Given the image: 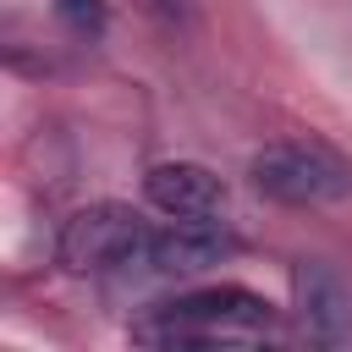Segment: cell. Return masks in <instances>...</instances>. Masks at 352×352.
Here are the masks:
<instances>
[{
  "instance_id": "6",
  "label": "cell",
  "mask_w": 352,
  "mask_h": 352,
  "mask_svg": "<svg viewBox=\"0 0 352 352\" xmlns=\"http://www.w3.org/2000/svg\"><path fill=\"white\" fill-rule=\"evenodd\" d=\"M292 292H297V324H302L308 341L336 346V341L352 336V292L330 264L302 258L297 275H292Z\"/></svg>"
},
{
  "instance_id": "1",
  "label": "cell",
  "mask_w": 352,
  "mask_h": 352,
  "mask_svg": "<svg viewBox=\"0 0 352 352\" xmlns=\"http://www.w3.org/2000/svg\"><path fill=\"white\" fill-rule=\"evenodd\" d=\"M275 330V308L248 286H198L154 302L132 319L138 346H220V341H264Z\"/></svg>"
},
{
  "instance_id": "2",
  "label": "cell",
  "mask_w": 352,
  "mask_h": 352,
  "mask_svg": "<svg viewBox=\"0 0 352 352\" xmlns=\"http://www.w3.org/2000/svg\"><path fill=\"white\" fill-rule=\"evenodd\" d=\"M253 187L286 209L341 204L352 192V165L324 143H270L253 154Z\"/></svg>"
},
{
  "instance_id": "7",
  "label": "cell",
  "mask_w": 352,
  "mask_h": 352,
  "mask_svg": "<svg viewBox=\"0 0 352 352\" xmlns=\"http://www.w3.org/2000/svg\"><path fill=\"white\" fill-rule=\"evenodd\" d=\"M55 16H60L66 33H77V38H99L104 22H110V6H104V0H55Z\"/></svg>"
},
{
  "instance_id": "3",
  "label": "cell",
  "mask_w": 352,
  "mask_h": 352,
  "mask_svg": "<svg viewBox=\"0 0 352 352\" xmlns=\"http://www.w3.org/2000/svg\"><path fill=\"white\" fill-rule=\"evenodd\" d=\"M148 236L154 226L126 209V204H94V209H77L66 226H60V264L72 275H104V270H143V253H148Z\"/></svg>"
},
{
  "instance_id": "4",
  "label": "cell",
  "mask_w": 352,
  "mask_h": 352,
  "mask_svg": "<svg viewBox=\"0 0 352 352\" xmlns=\"http://www.w3.org/2000/svg\"><path fill=\"white\" fill-rule=\"evenodd\" d=\"M143 198L170 220H220L226 214V182L198 160H165L148 165Z\"/></svg>"
},
{
  "instance_id": "5",
  "label": "cell",
  "mask_w": 352,
  "mask_h": 352,
  "mask_svg": "<svg viewBox=\"0 0 352 352\" xmlns=\"http://www.w3.org/2000/svg\"><path fill=\"white\" fill-rule=\"evenodd\" d=\"M236 253V236L214 220H170V226H154L148 236V253H143V270L148 275H198L220 258Z\"/></svg>"
}]
</instances>
